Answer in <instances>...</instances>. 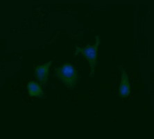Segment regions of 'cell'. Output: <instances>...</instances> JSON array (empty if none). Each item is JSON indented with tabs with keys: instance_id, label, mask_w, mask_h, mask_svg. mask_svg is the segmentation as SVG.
Returning a JSON list of instances; mask_svg holds the SVG:
<instances>
[{
	"instance_id": "6da1fadb",
	"label": "cell",
	"mask_w": 154,
	"mask_h": 139,
	"mask_svg": "<svg viewBox=\"0 0 154 139\" xmlns=\"http://www.w3.org/2000/svg\"><path fill=\"white\" fill-rule=\"evenodd\" d=\"M54 73L56 77L62 81L67 88L73 89L78 84L79 73L69 63H64L61 67L56 68Z\"/></svg>"
},
{
	"instance_id": "7a4b0ae2",
	"label": "cell",
	"mask_w": 154,
	"mask_h": 139,
	"mask_svg": "<svg viewBox=\"0 0 154 139\" xmlns=\"http://www.w3.org/2000/svg\"><path fill=\"white\" fill-rule=\"evenodd\" d=\"M97 43L94 45L90 46V45H87L84 48H81V47H76L75 54H82L86 58L90 64V77H92L94 74V69L95 65H96L97 62V49H98L99 42V36H96Z\"/></svg>"
},
{
	"instance_id": "3957f363",
	"label": "cell",
	"mask_w": 154,
	"mask_h": 139,
	"mask_svg": "<svg viewBox=\"0 0 154 139\" xmlns=\"http://www.w3.org/2000/svg\"><path fill=\"white\" fill-rule=\"evenodd\" d=\"M52 63V61H49L46 64L42 65H38L35 69V75L41 84H45L47 81L49 76V70Z\"/></svg>"
},
{
	"instance_id": "277c9868",
	"label": "cell",
	"mask_w": 154,
	"mask_h": 139,
	"mask_svg": "<svg viewBox=\"0 0 154 139\" xmlns=\"http://www.w3.org/2000/svg\"><path fill=\"white\" fill-rule=\"evenodd\" d=\"M120 72H121V82H120L119 88V95L122 97H126L130 94V84L128 81V77L122 68H120Z\"/></svg>"
},
{
	"instance_id": "5b68a950",
	"label": "cell",
	"mask_w": 154,
	"mask_h": 139,
	"mask_svg": "<svg viewBox=\"0 0 154 139\" xmlns=\"http://www.w3.org/2000/svg\"><path fill=\"white\" fill-rule=\"evenodd\" d=\"M27 89L29 90V94L31 97H35L42 98L44 96V93L39 84L33 81L29 82L26 86Z\"/></svg>"
}]
</instances>
